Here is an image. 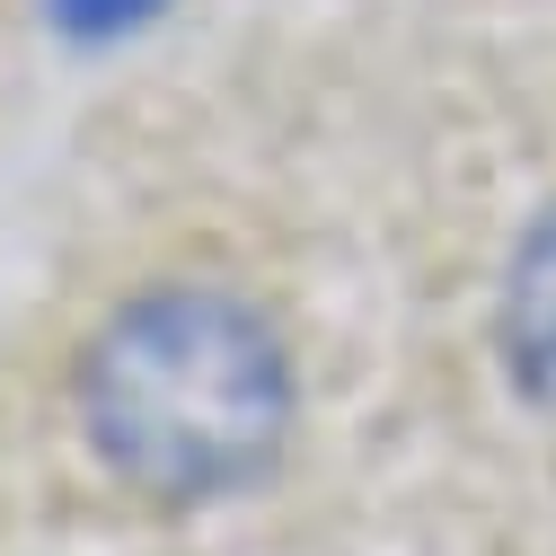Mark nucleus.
I'll use <instances>...</instances> for the list:
<instances>
[{
  "mask_svg": "<svg viewBox=\"0 0 556 556\" xmlns=\"http://www.w3.org/2000/svg\"><path fill=\"white\" fill-rule=\"evenodd\" d=\"M80 425L151 504H213L248 485L292 425V363L274 327L213 283L132 292L80 354Z\"/></svg>",
  "mask_w": 556,
  "mask_h": 556,
  "instance_id": "nucleus-1",
  "label": "nucleus"
},
{
  "mask_svg": "<svg viewBox=\"0 0 556 556\" xmlns=\"http://www.w3.org/2000/svg\"><path fill=\"white\" fill-rule=\"evenodd\" d=\"M504 354H513V380L556 415V213L513 256V283H504Z\"/></svg>",
  "mask_w": 556,
  "mask_h": 556,
  "instance_id": "nucleus-2",
  "label": "nucleus"
},
{
  "mask_svg": "<svg viewBox=\"0 0 556 556\" xmlns=\"http://www.w3.org/2000/svg\"><path fill=\"white\" fill-rule=\"evenodd\" d=\"M160 0H53V18L62 27H89V36H106V27H132V18H151Z\"/></svg>",
  "mask_w": 556,
  "mask_h": 556,
  "instance_id": "nucleus-3",
  "label": "nucleus"
}]
</instances>
